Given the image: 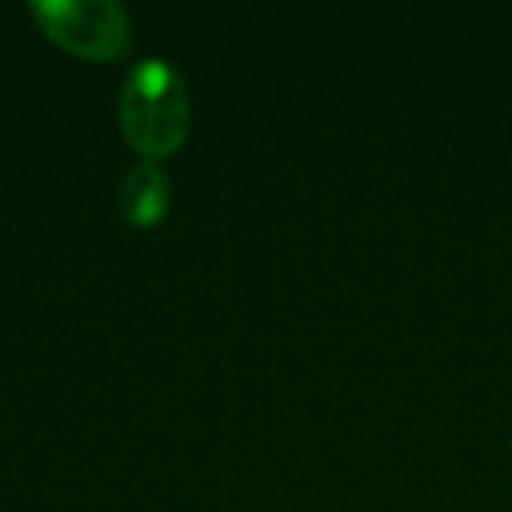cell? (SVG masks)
Instances as JSON below:
<instances>
[{
  "label": "cell",
  "mask_w": 512,
  "mask_h": 512,
  "mask_svg": "<svg viewBox=\"0 0 512 512\" xmlns=\"http://www.w3.org/2000/svg\"><path fill=\"white\" fill-rule=\"evenodd\" d=\"M120 120L138 153L150 159L171 153L189 126V102L177 72L162 60L141 63L123 87Z\"/></svg>",
  "instance_id": "1"
},
{
  "label": "cell",
  "mask_w": 512,
  "mask_h": 512,
  "mask_svg": "<svg viewBox=\"0 0 512 512\" xmlns=\"http://www.w3.org/2000/svg\"><path fill=\"white\" fill-rule=\"evenodd\" d=\"M168 207V180L156 165H138L123 186V213L135 225H153Z\"/></svg>",
  "instance_id": "3"
},
{
  "label": "cell",
  "mask_w": 512,
  "mask_h": 512,
  "mask_svg": "<svg viewBox=\"0 0 512 512\" xmlns=\"http://www.w3.org/2000/svg\"><path fill=\"white\" fill-rule=\"evenodd\" d=\"M36 18L57 45L90 60H114L129 42L126 15L114 3H39Z\"/></svg>",
  "instance_id": "2"
}]
</instances>
